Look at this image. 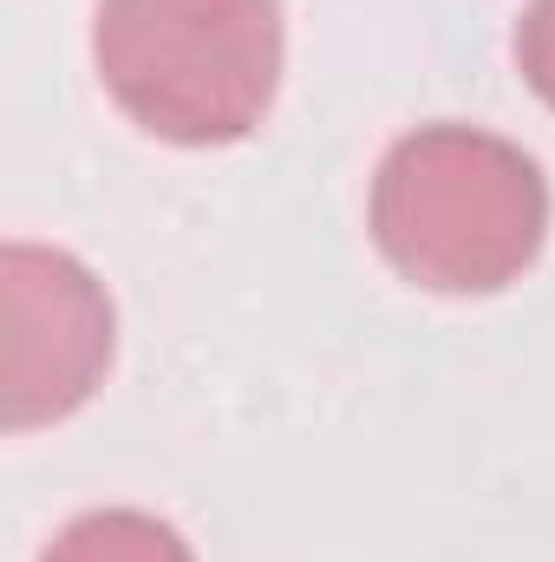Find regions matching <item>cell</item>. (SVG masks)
Masks as SVG:
<instances>
[{"label":"cell","mask_w":555,"mask_h":562,"mask_svg":"<svg viewBox=\"0 0 555 562\" xmlns=\"http://www.w3.org/2000/svg\"><path fill=\"white\" fill-rule=\"evenodd\" d=\"M550 229V183L510 138L424 125L373 177V236L386 262L438 294H490L517 281Z\"/></svg>","instance_id":"1"},{"label":"cell","mask_w":555,"mask_h":562,"mask_svg":"<svg viewBox=\"0 0 555 562\" xmlns=\"http://www.w3.org/2000/svg\"><path fill=\"white\" fill-rule=\"evenodd\" d=\"M99 79L170 144L249 138L281 79V0H99Z\"/></svg>","instance_id":"2"},{"label":"cell","mask_w":555,"mask_h":562,"mask_svg":"<svg viewBox=\"0 0 555 562\" xmlns=\"http://www.w3.org/2000/svg\"><path fill=\"white\" fill-rule=\"evenodd\" d=\"M7 425L66 419L112 360V301L72 256L13 243L0 256Z\"/></svg>","instance_id":"3"},{"label":"cell","mask_w":555,"mask_h":562,"mask_svg":"<svg viewBox=\"0 0 555 562\" xmlns=\"http://www.w3.org/2000/svg\"><path fill=\"white\" fill-rule=\"evenodd\" d=\"M39 562H190V543L144 510H92L66 524Z\"/></svg>","instance_id":"4"},{"label":"cell","mask_w":555,"mask_h":562,"mask_svg":"<svg viewBox=\"0 0 555 562\" xmlns=\"http://www.w3.org/2000/svg\"><path fill=\"white\" fill-rule=\"evenodd\" d=\"M517 66L536 86V99L555 105V0H530V13L517 26Z\"/></svg>","instance_id":"5"}]
</instances>
